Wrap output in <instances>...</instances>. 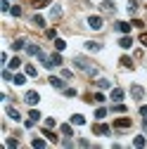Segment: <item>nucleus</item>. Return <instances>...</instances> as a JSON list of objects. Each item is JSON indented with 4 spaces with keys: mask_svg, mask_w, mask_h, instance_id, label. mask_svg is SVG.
<instances>
[{
    "mask_svg": "<svg viewBox=\"0 0 147 149\" xmlns=\"http://www.w3.org/2000/svg\"><path fill=\"white\" fill-rule=\"evenodd\" d=\"M74 64H76V69H81V71H85L88 73V76H95V73H97V69L93 66V64H90L85 57H76V59H74Z\"/></svg>",
    "mask_w": 147,
    "mask_h": 149,
    "instance_id": "f257e3e1",
    "label": "nucleus"
},
{
    "mask_svg": "<svg viewBox=\"0 0 147 149\" xmlns=\"http://www.w3.org/2000/svg\"><path fill=\"white\" fill-rule=\"evenodd\" d=\"M43 66H45V69H55V66H62V54H60V52H55L52 57H45V59H43Z\"/></svg>",
    "mask_w": 147,
    "mask_h": 149,
    "instance_id": "f03ea898",
    "label": "nucleus"
},
{
    "mask_svg": "<svg viewBox=\"0 0 147 149\" xmlns=\"http://www.w3.org/2000/svg\"><path fill=\"white\" fill-rule=\"evenodd\" d=\"M88 26L93 29V31H100V29L104 26V22H102V17H97V14H93V17H90V19H88Z\"/></svg>",
    "mask_w": 147,
    "mask_h": 149,
    "instance_id": "7ed1b4c3",
    "label": "nucleus"
},
{
    "mask_svg": "<svg viewBox=\"0 0 147 149\" xmlns=\"http://www.w3.org/2000/svg\"><path fill=\"white\" fill-rule=\"evenodd\" d=\"M131 95H133V100H135V102H140V100L145 97V88H142V85H138V83H135V85H131Z\"/></svg>",
    "mask_w": 147,
    "mask_h": 149,
    "instance_id": "20e7f679",
    "label": "nucleus"
},
{
    "mask_svg": "<svg viewBox=\"0 0 147 149\" xmlns=\"http://www.w3.org/2000/svg\"><path fill=\"white\" fill-rule=\"evenodd\" d=\"M131 125H133V121H131V118H126V116L114 121V128H116V130H126V128H131Z\"/></svg>",
    "mask_w": 147,
    "mask_h": 149,
    "instance_id": "39448f33",
    "label": "nucleus"
},
{
    "mask_svg": "<svg viewBox=\"0 0 147 149\" xmlns=\"http://www.w3.org/2000/svg\"><path fill=\"white\" fill-rule=\"evenodd\" d=\"M48 81H50V85H52V88H57V90H66V85H64V76H62V78H57V76H50Z\"/></svg>",
    "mask_w": 147,
    "mask_h": 149,
    "instance_id": "423d86ee",
    "label": "nucleus"
},
{
    "mask_svg": "<svg viewBox=\"0 0 147 149\" xmlns=\"http://www.w3.org/2000/svg\"><path fill=\"white\" fill-rule=\"evenodd\" d=\"M24 100H26V104H31V107H33V104H38V100H41V95H38V92H36V90H29Z\"/></svg>",
    "mask_w": 147,
    "mask_h": 149,
    "instance_id": "0eeeda50",
    "label": "nucleus"
},
{
    "mask_svg": "<svg viewBox=\"0 0 147 149\" xmlns=\"http://www.w3.org/2000/svg\"><path fill=\"white\" fill-rule=\"evenodd\" d=\"M93 133H95V135H109V125H104V123H95V125H93Z\"/></svg>",
    "mask_w": 147,
    "mask_h": 149,
    "instance_id": "6e6552de",
    "label": "nucleus"
},
{
    "mask_svg": "<svg viewBox=\"0 0 147 149\" xmlns=\"http://www.w3.org/2000/svg\"><path fill=\"white\" fill-rule=\"evenodd\" d=\"M5 111H7V116H10L12 121H22V116H19V111H17L14 107H10V104H7V107H5Z\"/></svg>",
    "mask_w": 147,
    "mask_h": 149,
    "instance_id": "1a4fd4ad",
    "label": "nucleus"
},
{
    "mask_svg": "<svg viewBox=\"0 0 147 149\" xmlns=\"http://www.w3.org/2000/svg\"><path fill=\"white\" fill-rule=\"evenodd\" d=\"M119 45H121L123 50H128V47H133V38H131V36H128V33H123V38L119 40Z\"/></svg>",
    "mask_w": 147,
    "mask_h": 149,
    "instance_id": "9d476101",
    "label": "nucleus"
},
{
    "mask_svg": "<svg viewBox=\"0 0 147 149\" xmlns=\"http://www.w3.org/2000/svg\"><path fill=\"white\" fill-rule=\"evenodd\" d=\"M109 100L121 102V100H123V90H121V88H114V90H112V95H109Z\"/></svg>",
    "mask_w": 147,
    "mask_h": 149,
    "instance_id": "9b49d317",
    "label": "nucleus"
},
{
    "mask_svg": "<svg viewBox=\"0 0 147 149\" xmlns=\"http://www.w3.org/2000/svg\"><path fill=\"white\" fill-rule=\"evenodd\" d=\"M100 7H102L104 12H114V10H116V5L112 3V0H102V3H100Z\"/></svg>",
    "mask_w": 147,
    "mask_h": 149,
    "instance_id": "f8f14e48",
    "label": "nucleus"
},
{
    "mask_svg": "<svg viewBox=\"0 0 147 149\" xmlns=\"http://www.w3.org/2000/svg\"><path fill=\"white\" fill-rule=\"evenodd\" d=\"M85 50H90V52H100L102 45H100V43H93V40H85Z\"/></svg>",
    "mask_w": 147,
    "mask_h": 149,
    "instance_id": "ddd939ff",
    "label": "nucleus"
},
{
    "mask_svg": "<svg viewBox=\"0 0 147 149\" xmlns=\"http://www.w3.org/2000/svg\"><path fill=\"white\" fill-rule=\"evenodd\" d=\"M131 26H133V24H128V22H116V31H121V33H128Z\"/></svg>",
    "mask_w": 147,
    "mask_h": 149,
    "instance_id": "4468645a",
    "label": "nucleus"
},
{
    "mask_svg": "<svg viewBox=\"0 0 147 149\" xmlns=\"http://www.w3.org/2000/svg\"><path fill=\"white\" fill-rule=\"evenodd\" d=\"M119 59H121V66L123 69H133V59L128 57V54H123V57H119Z\"/></svg>",
    "mask_w": 147,
    "mask_h": 149,
    "instance_id": "2eb2a0df",
    "label": "nucleus"
},
{
    "mask_svg": "<svg viewBox=\"0 0 147 149\" xmlns=\"http://www.w3.org/2000/svg\"><path fill=\"white\" fill-rule=\"evenodd\" d=\"M24 47H26V40H24V38H17V40L12 43V50H17V52L24 50Z\"/></svg>",
    "mask_w": 147,
    "mask_h": 149,
    "instance_id": "dca6fc26",
    "label": "nucleus"
},
{
    "mask_svg": "<svg viewBox=\"0 0 147 149\" xmlns=\"http://www.w3.org/2000/svg\"><path fill=\"white\" fill-rule=\"evenodd\" d=\"M26 52H29V54H31V57H36V54H41V52H43V50H41V47H38V45H26Z\"/></svg>",
    "mask_w": 147,
    "mask_h": 149,
    "instance_id": "f3484780",
    "label": "nucleus"
},
{
    "mask_svg": "<svg viewBox=\"0 0 147 149\" xmlns=\"http://www.w3.org/2000/svg\"><path fill=\"white\" fill-rule=\"evenodd\" d=\"M71 123H74V125H85V118H83L81 114H74V116H71Z\"/></svg>",
    "mask_w": 147,
    "mask_h": 149,
    "instance_id": "a211bd4d",
    "label": "nucleus"
},
{
    "mask_svg": "<svg viewBox=\"0 0 147 149\" xmlns=\"http://www.w3.org/2000/svg\"><path fill=\"white\" fill-rule=\"evenodd\" d=\"M31 22H33L36 26H38V29H45V19H43V17H41V14H36V17H33V19H31Z\"/></svg>",
    "mask_w": 147,
    "mask_h": 149,
    "instance_id": "6ab92c4d",
    "label": "nucleus"
},
{
    "mask_svg": "<svg viewBox=\"0 0 147 149\" xmlns=\"http://www.w3.org/2000/svg\"><path fill=\"white\" fill-rule=\"evenodd\" d=\"M19 64H22V59H19V57H14V59H10V62H7V69H12V71H14V69H19Z\"/></svg>",
    "mask_w": 147,
    "mask_h": 149,
    "instance_id": "aec40b11",
    "label": "nucleus"
},
{
    "mask_svg": "<svg viewBox=\"0 0 147 149\" xmlns=\"http://www.w3.org/2000/svg\"><path fill=\"white\" fill-rule=\"evenodd\" d=\"M12 83H14V85H24V83H26V78H24V73H17V76L12 78Z\"/></svg>",
    "mask_w": 147,
    "mask_h": 149,
    "instance_id": "412c9836",
    "label": "nucleus"
},
{
    "mask_svg": "<svg viewBox=\"0 0 147 149\" xmlns=\"http://www.w3.org/2000/svg\"><path fill=\"white\" fill-rule=\"evenodd\" d=\"M145 144H147V140H145L142 135H138V137L133 140V147H138V149H140V147H145Z\"/></svg>",
    "mask_w": 147,
    "mask_h": 149,
    "instance_id": "4be33fe9",
    "label": "nucleus"
},
{
    "mask_svg": "<svg viewBox=\"0 0 147 149\" xmlns=\"http://www.w3.org/2000/svg\"><path fill=\"white\" fill-rule=\"evenodd\" d=\"M43 135H45V137H48L50 142H57V135H55V133H52L50 128H45V130H43Z\"/></svg>",
    "mask_w": 147,
    "mask_h": 149,
    "instance_id": "5701e85b",
    "label": "nucleus"
},
{
    "mask_svg": "<svg viewBox=\"0 0 147 149\" xmlns=\"http://www.w3.org/2000/svg\"><path fill=\"white\" fill-rule=\"evenodd\" d=\"M31 147H33V149H43V147H45V140H41V137H36V140L31 142Z\"/></svg>",
    "mask_w": 147,
    "mask_h": 149,
    "instance_id": "b1692460",
    "label": "nucleus"
},
{
    "mask_svg": "<svg viewBox=\"0 0 147 149\" xmlns=\"http://www.w3.org/2000/svg\"><path fill=\"white\" fill-rule=\"evenodd\" d=\"M29 118H31V121H41V111H38V109H31V111H29Z\"/></svg>",
    "mask_w": 147,
    "mask_h": 149,
    "instance_id": "393cba45",
    "label": "nucleus"
},
{
    "mask_svg": "<svg viewBox=\"0 0 147 149\" xmlns=\"http://www.w3.org/2000/svg\"><path fill=\"white\" fill-rule=\"evenodd\" d=\"M24 71H26V76H31V78L36 76V73H38V71H36V66H33V64H26V69H24Z\"/></svg>",
    "mask_w": 147,
    "mask_h": 149,
    "instance_id": "a878e982",
    "label": "nucleus"
},
{
    "mask_svg": "<svg viewBox=\"0 0 147 149\" xmlns=\"http://www.w3.org/2000/svg\"><path fill=\"white\" fill-rule=\"evenodd\" d=\"M104 116H107V109H104V107H100V109L95 111V118H97V121H102Z\"/></svg>",
    "mask_w": 147,
    "mask_h": 149,
    "instance_id": "bb28decb",
    "label": "nucleus"
},
{
    "mask_svg": "<svg viewBox=\"0 0 147 149\" xmlns=\"http://www.w3.org/2000/svg\"><path fill=\"white\" fill-rule=\"evenodd\" d=\"M0 10H3V12H10V10H12L10 0H0Z\"/></svg>",
    "mask_w": 147,
    "mask_h": 149,
    "instance_id": "cd10ccee",
    "label": "nucleus"
},
{
    "mask_svg": "<svg viewBox=\"0 0 147 149\" xmlns=\"http://www.w3.org/2000/svg\"><path fill=\"white\" fill-rule=\"evenodd\" d=\"M62 135H64V137H71V135H74L71 125H62Z\"/></svg>",
    "mask_w": 147,
    "mask_h": 149,
    "instance_id": "c85d7f7f",
    "label": "nucleus"
},
{
    "mask_svg": "<svg viewBox=\"0 0 147 149\" xmlns=\"http://www.w3.org/2000/svg\"><path fill=\"white\" fill-rule=\"evenodd\" d=\"M55 47H57V52H62V50L66 47V43H64L62 38H57V40H55Z\"/></svg>",
    "mask_w": 147,
    "mask_h": 149,
    "instance_id": "c756f323",
    "label": "nucleus"
},
{
    "mask_svg": "<svg viewBox=\"0 0 147 149\" xmlns=\"http://www.w3.org/2000/svg\"><path fill=\"white\" fill-rule=\"evenodd\" d=\"M97 85H100V90H107V88L112 85V83H109L107 78H100V81H97Z\"/></svg>",
    "mask_w": 147,
    "mask_h": 149,
    "instance_id": "7c9ffc66",
    "label": "nucleus"
},
{
    "mask_svg": "<svg viewBox=\"0 0 147 149\" xmlns=\"http://www.w3.org/2000/svg\"><path fill=\"white\" fill-rule=\"evenodd\" d=\"M10 14H12V17H22V7H19V5H14V7L10 10Z\"/></svg>",
    "mask_w": 147,
    "mask_h": 149,
    "instance_id": "2f4dec72",
    "label": "nucleus"
},
{
    "mask_svg": "<svg viewBox=\"0 0 147 149\" xmlns=\"http://www.w3.org/2000/svg\"><path fill=\"white\" fill-rule=\"evenodd\" d=\"M5 144H7V147H12V149H14V147H19V140H17V137H10V140H7V142H5Z\"/></svg>",
    "mask_w": 147,
    "mask_h": 149,
    "instance_id": "473e14b6",
    "label": "nucleus"
},
{
    "mask_svg": "<svg viewBox=\"0 0 147 149\" xmlns=\"http://www.w3.org/2000/svg\"><path fill=\"white\" fill-rule=\"evenodd\" d=\"M50 5V0H33V7H45Z\"/></svg>",
    "mask_w": 147,
    "mask_h": 149,
    "instance_id": "72a5a7b5",
    "label": "nucleus"
},
{
    "mask_svg": "<svg viewBox=\"0 0 147 149\" xmlns=\"http://www.w3.org/2000/svg\"><path fill=\"white\" fill-rule=\"evenodd\" d=\"M52 17H55V19H57V17H62V7H60V5L52 7Z\"/></svg>",
    "mask_w": 147,
    "mask_h": 149,
    "instance_id": "f704fd0d",
    "label": "nucleus"
},
{
    "mask_svg": "<svg viewBox=\"0 0 147 149\" xmlns=\"http://www.w3.org/2000/svg\"><path fill=\"white\" fill-rule=\"evenodd\" d=\"M135 10H138V3H135V0H131V3H128V12H131V14H133Z\"/></svg>",
    "mask_w": 147,
    "mask_h": 149,
    "instance_id": "c9c22d12",
    "label": "nucleus"
},
{
    "mask_svg": "<svg viewBox=\"0 0 147 149\" xmlns=\"http://www.w3.org/2000/svg\"><path fill=\"white\" fill-rule=\"evenodd\" d=\"M64 95H66V97H76V90H74V88H66Z\"/></svg>",
    "mask_w": 147,
    "mask_h": 149,
    "instance_id": "e433bc0d",
    "label": "nucleus"
},
{
    "mask_svg": "<svg viewBox=\"0 0 147 149\" xmlns=\"http://www.w3.org/2000/svg\"><path fill=\"white\" fill-rule=\"evenodd\" d=\"M114 111H119V114H123V111H126V107H123L121 102H116V107H114Z\"/></svg>",
    "mask_w": 147,
    "mask_h": 149,
    "instance_id": "4c0bfd02",
    "label": "nucleus"
},
{
    "mask_svg": "<svg viewBox=\"0 0 147 149\" xmlns=\"http://www.w3.org/2000/svg\"><path fill=\"white\" fill-rule=\"evenodd\" d=\"M45 128H55V118H45Z\"/></svg>",
    "mask_w": 147,
    "mask_h": 149,
    "instance_id": "58836bf2",
    "label": "nucleus"
},
{
    "mask_svg": "<svg viewBox=\"0 0 147 149\" xmlns=\"http://www.w3.org/2000/svg\"><path fill=\"white\" fill-rule=\"evenodd\" d=\"M78 147H90V142H88L85 137H81V140H78Z\"/></svg>",
    "mask_w": 147,
    "mask_h": 149,
    "instance_id": "ea45409f",
    "label": "nucleus"
},
{
    "mask_svg": "<svg viewBox=\"0 0 147 149\" xmlns=\"http://www.w3.org/2000/svg\"><path fill=\"white\" fill-rule=\"evenodd\" d=\"M140 43H142V45L147 47V33H140Z\"/></svg>",
    "mask_w": 147,
    "mask_h": 149,
    "instance_id": "a19ab883",
    "label": "nucleus"
},
{
    "mask_svg": "<svg viewBox=\"0 0 147 149\" xmlns=\"http://www.w3.org/2000/svg\"><path fill=\"white\" fill-rule=\"evenodd\" d=\"M104 100H107V97L102 95V92H97V95H95V102H104Z\"/></svg>",
    "mask_w": 147,
    "mask_h": 149,
    "instance_id": "79ce46f5",
    "label": "nucleus"
},
{
    "mask_svg": "<svg viewBox=\"0 0 147 149\" xmlns=\"http://www.w3.org/2000/svg\"><path fill=\"white\" fill-rule=\"evenodd\" d=\"M140 114H142V116H147V107H140Z\"/></svg>",
    "mask_w": 147,
    "mask_h": 149,
    "instance_id": "37998d69",
    "label": "nucleus"
}]
</instances>
